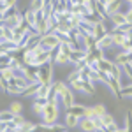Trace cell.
Masks as SVG:
<instances>
[{
    "label": "cell",
    "mask_w": 132,
    "mask_h": 132,
    "mask_svg": "<svg viewBox=\"0 0 132 132\" xmlns=\"http://www.w3.org/2000/svg\"><path fill=\"white\" fill-rule=\"evenodd\" d=\"M53 90L56 92V95L60 97L62 106H63L65 109H69L71 106L76 104V101H74V90H72L69 85H65L63 81H56L53 85Z\"/></svg>",
    "instance_id": "cell-1"
},
{
    "label": "cell",
    "mask_w": 132,
    "mask_h": 132,
    "mask_svg": "<svg viewBox=\"0 0 132 132\" xmlns=\"http://www.w3.org/2000/svg\"><path fill=\"white\" fill-rule=\"evenodd\" d=\"M2 41H14V28L2 25Z\"/></svg>",
    "instance_id": "cell-19"
},
{
    "label": "cell",
    "mask_w": 132,
    "mask_h": 132,
    "mask_svg": "<svg viewBox=\"0 0 132 132\" xmlns=\"http://www.w3.org/2000/svg\"><path fill=\"white\" fill-rule=\"evenodd\" d=\"M99 125H101L99 123V118H86V116H83L81 122H79V129L83 132H93Z\"/></svg>",
    "instance_id": "cell-6"
},
{
    "label": "cell",
    "mask_w": 132,
    "mask_h": 132,
    "mask_svg": "<svg viewBox=\"0 0 132 132\" xmlns=\"http://www.w3.org/2000/svg\"><path fill=\"white\" fill-rule=\"evenodd\" d=\"M58 132H67V130H65V129H62V130H58Z\"/></svg>",
    "instance_id": "cell-33"
},
{
    "label": "cell",
    "mask_w": 132,
    "mask_h": 132,
    "mask_svg": "<svg viewBox=\"0 0 132 132\" xmlns=\"http://www.w3.org/2000/svg\"><path fill=\"white\" fill-rule=\"evenodd\" d=\"M46 102H48V101H42V99H34V104H32V111L35 113L37 116H42V113H44V108H46Z\"/></svg>",
    "instance_id": "cell-14"
},
{
    "label": "cell",
    "mask_w": 132,
    "mask_h": 132,
    "mask_svg": "<svg viewBox=\"0 0 132 132\" xmlns=\"http://www.w3.org/2000/svg\"><path fill=\"white\" fill-rule=\"evenodd\" d=\"M114 67V62L109 60V58H102L101 62H99V71H104V72H111V69Z\"/></svg>",
    "instance_id": "cell-18"
},
{
    "label": "cell",
    "mask_w": 132,
    "mask_h": 132,
    "mask_svg": "<svg viewBox=\"0 0 132 132\" xmlns=\"http://www.w3.org/2000/svg\"><path fill=\"white\" fill-rule=\"evenodd\" d=\"M92 109H93V116H95V118H101L104 113H108V109H106L104 104H95V106H92Z\"/></svg>",
    "instance_id": "cell-25"
},
{
    "label": "cell",
    "mask_w": 132,
    "mask_h": 132,
    "mask_svg": "<svg viewBox=\"0 0 132 132\" xmlns=\"http://www.w3.org/2000/svg\"><path fill=\"white\" fill-rule=\"evenodd\" d=\"M23 18L25 21L28 23V27H30L34 32H37V27H39V16H37V12L35 11H32L30 7L27 11H23Z\"/></svg>",
    "instance_id": "cell-5"
},
{
    "label": "cell",
    "mask_w": 132,
    "mask_h": 132,
    "mask_svg": "<svg viewBox=\"0 0 132 132\" xmlns=\"http://www.w3.org/2000/svg\"><path fill=\"white\" fill-rule=\"evenodd\" d=\"M93 132H108V129H106V127H102V125H99V127H97Z\"/></svg>",
    "instance_id": "cell-31"
},
{
    "label": "cell",
    "mask_w": 132,
    "mask_h": 132,
    "mask_svg": "<svg viewBox=\"0 0 132 132\" xmlns=\"http://www.w3.org/2000/svg\"><path fill=\"white\" fill-rule=\"evenodd\" d=\"M106 129H108V132H120V130H122V127H118L116 122L113 123V125H109V127H106Z\"/></svg>",
    "instance_id": "cell-28"
},
{
    "label": "cell",
    "mask_w": 132,
    "mask_h": 132,
    "mask_svg": "<svg viewBox=\"0 0 132 132\" xmlns=\"http://www.w3.org/2000/svg\"><path fill=\"white\" fill-rule=\"evenodd\" d=\"M125 18H127V23L132 25V5L129 7V11H125Z\"/></svg>",
    "instance_id": "cell-29"
},
{
    "label": "cell",
    "mask_w": 132,
    "mask_h": 132,
    "mask_svg": "<svg viewBox=\"0 0 132 132\" xmlns=\"http://www.w3.org/2000/svg\"><path fill=\"white\" fill-rule=\"evenodd\" d=\"M53 63H56V65H65V63H71V58H69L67 53H63L60 48H56V50L53 51Z\"/></svg>",
    "instance_id": "cell-8"
},
{
    "label": "cell",
    "mask_w": 132,
    "mask_h": 132,
    "mask_svg": "<svg viewBox=\"0 0 132 132\" xmlns=\"http://www.w3.org/2000/svg\"><path fill=\"white\" fill-rule=\"evenodd\" d=\"M109 20H111L113 27H120V25H125V23H127V18H125V12H122V11H118V12H114V14H111V16H109Z\"/></svg>",
    "instance_id": "cell-12"
},
{
    "label": "cell",
    "mask_w": 132,
    "mask_h": 132,
    "mask_svg": "<svg viewBox=\"0 0 132 132\" xmlns=\"http://www.w3.org/2000/svg\"><path fill=\"white\" fill-rule=\"evenodd\" d=\"M130 65H132V62H130Z\"/></svg>",
    "instance_id": "cell-35"
},
{
    "label": "cell",
    "mask_w": 132,
    "mask_h": 132,
    "mask_svg": "<svg viewBox=\"0 0 132 132\" xmlns=\"http://www.w3.org/2000/svg\"><path fill=\"white\" fill-rule=\"evenodd\" d=\"M9 111H12L14 114H21V111H23V104L18 101H14V102H11V106H9Z\"/></svg>",
    "instance_id": "cell-26"
},
{
    "label": "cell",
    "mask_w": 132,
    "mask_h": 132,
    "mask_svg": "<svg viewBox=\"0 0 132 132\" xmlns=\"http://www.w3.org/2000/svg\"><path fill=\"white\" fill-rule=\"evenodd\" d=\"M7 93H9V95H23L25 90H23L21 86H18V85H14V83H9V86H7Z\"/></svg>",
    "instance_id": "cell-23"
},
{
    "label": "cell",
    "mask_w": 132,
    "mask_h": 132,
    "mask_svg": "<svg viewBox=\"0 0 132 132\" xmlns=\"http://www.w3.org/2000/svg\"><path fill=\"white\" fill-rule=\"evenodd\" d=\"M39 86H41V83H34V85H30L27 90H25V97H35L37 95V90H39Z\"/></svg>",
    "instance_id": "cell-24"
},
{
    "label": "cell",
    "mask_w": 132,
    "mask_h": 132,
    "mask_svg": "<svg viewBox=\"0 0 132 132\" xmlns=\"http://www.w3.org/2000/svg\"><path fill=\"white\" fill-rule=\"evenodd\" d=\"M32 11H35V12H39L46 7V0H30V5H28Z\"/></svg>",
    "instance_id": "cell-22"
},
{
    "label": "cell",
    "mask_w": 132,
    "mask_h": 132,
    "mask_svg": "<svg viewBox=\"0 0 132 132\" xmlns=\"http://www.w3.org/2000/svg\"><path fill=\"white\" fill-rule=\"evenodd\" d=\"M113 62H114V63H118L120 67H125V65H129V63L132 62V55L129 53V51L120 50L114 56H113Z\"/></svg>",
    "instance_id": "cell-7"
},
{
    "label": "cell",
    "mask_w": 132,
    "mask_h": 132,
    "mask_svg": "<svg viewBox=\"0 0 132 132\" xmlns=\"http://www.w3.org/2000/svg\"><path fill=\"white\" fill-rule=\"evenodd\" d=\"M99 4H101L102 7H106V5H109V2H113V0H97Z\"/></svg>",
    "instance_id": "cell-30"
},
{
    "label": "cell",
    "mask_w": 132,
    "mask_h": 132,
    "mask_svg": "<svg viewBox=\"0 0 132 132\" xmlns=\"http://www.w3.org/2000/svg\"><path fill=\"white\" fill-rule=\"evenodd\" d=\"M123 2H129V4H132V0H123Z\"/></svg>",
    "instance_id": "cell-32"
},
{
    "label": "cell",
    "mask_w": 132,
    "mask_h": 132,
    "mask_svg": "<svg viewBox=\"0 0 132 132\" xmlns=\"http://www.w3.org/2000/svg\"><path fill=\"white\" fill-rule=\"evenodd\" d=\"M109 34L113 35V42H114V48L122 50V48H123V44L127 42V39H129V37H127L125 34H122L120 30H113V28L109 30Z\"/></svg>",
    "instance_id": "cell-9"
},
{
    "label": "cell",
    "mask_w": 132,
    "mask_h": 132,
    "mask_svg": "<svg viewBox=\"0 0 132 132\" xmlns=\"http://www.w3.org/2000/svg\"><path fill=\"white\" fill-rule=\"evenodd\" d=\"M129 53H130V55H132V50H130V51H129Z\"/></svg>",
    "instance_id": "cell-34"
},
{
    "label": "cell",
    "mask_w": 132,
    "mask_h": 132,
    "mask_svg": "<svg viewBox=\"0 0 132 132\" xmlns=\"http://www.w3.org/2000/svg\"><path fill=\"white\" fill-rule=\"evenodd\" d=\"M83 76H81V71L76 67V71H72L69 76H67V83H72V81H76V79H81Z\"/></svg>",
    "instance_id": "cell-27"
},
{
    "label": "cell",
    "mask_w": 132,
    "mask_h": 132,
    "mask_svg": "<svg viewBox=\"0 0 132 132\" xmlns=\"http://www.w3.org/2000/svg\"><path fill=\"white\" fill-rule=\"evenodd\" d=\"M39 81H41V85H51V81H53V62L39 67Z\"/></svg>",
    "instance_id": "cell-4"
},
{
    "label": "cell",
    "mask_w": 132,
    "mask_h": 132,
    "mask_svg": "<svg viewBox=\"0 0 132 132\" xmlns=\"http://www.w3.org/2000/svg\"><path fill=\"white\" fill-rule=\"evenodd\" d=\"M97 48H101V50H113L114 48V42H113V35L108 32L104 37H101L99 41H97Z\"/></svg>",
    "instance_id": "cell-11"
},
{
    "label": "cell",
    "mask_w": 132,
    "mask_h": 132,
    "mask_svg": "<svg viewBox=\"0 0 132 132\" xmlns=\"http://www.w3.org/2000/svg\"><path fill=\"white\" fill-rule=\"evenodd\" d=\"M51 90H53V86H51V85H41V86H39V90H37V95H35L34 99H42V101H48Z\"/></svg>",
    "instance_id": "cell-13"
},
{
    "label": "cell",
    "mask_w": 132,
    "mask_h": 132,
    "mask_svg": "<svg viewBox=\"0 0 132 132\" xmlns=\"http://www.w3.org/2000/svg\"><path fill=\"white\" fill-rule=\"evenodd\" d=\"M62 44V41L58 39V35L55 32H50V34H44L41 35V46L48 51H55L58 46Z\"/></svg>",
    "instance_id": "cell-3"
},
{
    "label": "cell",
    "mask_w": 132,
    "mask_h": 132,
    "mask_svg": "<svg viewBox=\"0 0 132 132\" xmlns=\"http://www.w3.org/2000/svg\"><path fill=\"white\" fill-rule=\"evenodd\" d=\"M99 123H101L102 127H109V125H113V123H114V118H113L111 113H104L101 118H99Z\"/></svg>",
    "instance_id": "cell-20"
},
{
    "label": "cell",
    "mask_w": 132,
    "mask_h": 132,
    "mask_svg": "<svg viewBox=\"0 0 132 132\" xmlns=\"http://www.w3.org/2000/svg\"><path fill=\"white\" fill-rule=\"evenodd\" d=\"M58 116H60V104H55V102H46V108L42 113V123L44 125H55L58 122Z\"/></svg>",
    "instance_id": "cell-2"
},
{
    "label": "cell",
    "mask_w": 132,
    "mask_h": 132,
    "mask_svg": "<svg viewBox=\"0 0 132 132\" xmlns=\"http://www.w3.org/2000/svg\"><path fill=\"white\" fill-rule=\"evenodd\" d=\"M16 76H18V72L14 71V69H11V67H2V79H5V81L11 83Z\"/></svg>",
    "instance_id": "cell-17"
},
{
    "label": "cell",
    "mask_w": 132,
    "mask_h": 132,
    "mask_svg": "<svg viewBox=\"0 0 132 132\" xmlns=\"http://www.w3.org/2000/svg\"><path fill=\"white\" fill-rule=\"evenodd\" d=\"M130 5H132V4H130Z\"/></svg>",
    "instance_id": "cell-36"
},
{
    "label": "cell",
    "mask_w": 132,
    "mask_h": 132,
    "mask_svg": "<svg viewBox=\"0 0 132 132\" xmlns=\"http://www.w3.org/2000/svg\"><path fill=\"white\" fill-rule=\"evenodd\" d=\"M122 2L123 0H113V2H109V5L104 7L106 12H108V16H111V14H114V12H118V11L122 9Z\"/></svg>",
    "instance_id": "cell-16"
},
{
    "label": "cell",
    "mask_w": 132,
    "mask_h": 132,
    "mask_svg": "<svg viewBox=\"0 0 132 132\" xmlns=\"http://www.w3.org/2000/svg\"><path fill=\"white\" fill-rule=\"evenodd\" d=\"M67 111L74 113V114H78L79 118H83L85 116V111H86V106H81V104H74V106H71Z\"/></svg>",
    "instance_id": "cell-21"
},
{
    "label": "cell",
    "mask_w": 132,
    "mask_h": 132,
    "mask_svg": "<svg viewBox=\"0 0 132 132\" xmlns=\"http://www.w3.org/2000/svg\"><path fill=\"white\" fill-rule=\"evenodd\" d=\"M79 122H81V118H79L78 114L71 113V111H67V113H65V116H63V125H65L67 129H72V127H79Z\"/></svg>",
    "instance_id": "cell-10"
},
{
    "label": "cell",
    "mask_w": 132,
    "mask_h": 132,
    "mask_svg": "<svg viewBox=\"0 0 132 132\" xmlns=\"http://www.w3.org/2000/svg\"><path fill=\"white\" fill-rule=\"evenodd\" d=\"M108 28H106V25H104V21H99V23H95V30H93V37L99 41L101 37H104L106 34H108Z\"/></svg>",
    "instance_id": "cell-15"
}]
</instances>
